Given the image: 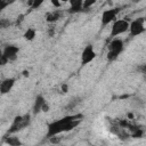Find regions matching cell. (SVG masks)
Returning <instances> with one entry per match:
<instances>
[{"label":"cell","mask_w":146,"mask_h":146,"mask_svg":"<svg viewBox=\"0 0 146 146\" xmlns=\"http://www.w3.org/2000/svg\"><path fill=\"white\" fill-rule=\"evenodd\" d=\"M82 117H83L82 114H73V115H67L65 117H62L59 120L51 122L48 125L47 137L50 138L54 136H58L63 132H67V131L74 129L75 127L79 125Z\"/></svg>","instance_id":"6da1fadb"},{"label":"cell","mask_w":146,"mask_h":146,"mask_svg":"<svg viewBox=\"0 0 146 146\" xmlns=\"http://www.w3.org/2000/svg\"><path fill=\"white\" fill-rule=\"evenodd\" d=\"M123 48H124V43L122 39L120 38L112 39L107 46V59L110 62L115 60L119 57V55H121V52L123 51Z\"/></svg>","instance_id":"7a4b0ae2"},{"label":"cell","mask_w":146,"mask_h":146,"mask_svg":"<svg viewBox=\"0 0 146 146\" xmlns=\"http://www.w3.org/2000/svg\"><path fill=\"white\" fill-rule=\"evenodd\" d=\"M129 25H130V22L124 19V18H119L116 19L113 24H112V27H111V38H117L119 35H122L124 34L127 31H129Z\"/></svg>","instance_id":"3957f363"},{"label":"cell","mask_w":146,"mask_h":146,"mask_svg":"<svg viewBox=\"0 0 146 146\" xmlns=\"http://www.w3.org/2000/svg\"><path fill=\"white\" fill-rule=\"evenodd\" d=\"M146 31V21L143 17L136 18L130 22L129 25V33L131 36H138Z\"/></svg>","instance_id":"277c9868"},{"label":"cell","mask_w":146,"mask_h":146,"mask_svg":"<svg viewBox=\"0 0 146 146\" xmlns=\"http://www.w3.org/2000/svg\"><path fill=\"white\" fill-rule=\"evenodd\" d=\"M119 13H120V8H108V9H105L102 13V16H100L102 25L106 26V25H110L111 23L113 24L117 19L116 16L119 15Z\"/></svg>","instance_id":"5b68a950"},{"label":"cell","mask_w":146,"mask_h":146,"mask_svg":"<svg viewBox=\"0 0 146 146\" xmlns=\"http://www.w3.org/2000/svg\"><path fill=\"white\" fill-rule=\"evenodd\" d=\"M29 121H30V115L16 116L15 120H14V122L11 123V125H10V128H9V130H8V132H9V133H15V132H17L18 130H21V129H23L24 127H26L27 123H29Z\"/></svg>","instance_id":"8992f818"},{"label":"cell","mask_w":146,"mask_h":146,"mask_svg":"<svg viewBox=\"0 0 146 146\" xmlns=\"http://www.w3.org/2000/svg\"><path fill=\"white\" fill-rule=\"evenodd\" d=\"M95 58H96V51L94 49V46H91V44L86 46L81 54V64L87 65V64L91 63Z\"/></svg>","instance_id":"52a82bcc"},{"label":"cell","mask_w":146,"mask_h":146,"mask_svg":"<svg viewBox=\"0 0 146 146\" xmlns=\"http://www.w3.org/2000/svg\"><path fill=\"white\" fill-rule=\"evenodd\" d=\"M18 51H19V49H18L17 46H15V44H8V46H6L3 48V51H2V55L1 56L5 57L8 62H10V60L16 59V57L18 55Z\"/></svg>","instance_id":"ba28073f"},{"label":"cell","mask_w":146,"mask_h":146,"mask_svg":"<svg viewBox=\"0 0 146 146\" xmlns=\"http://www.w3.org/2000/svg\"><path fill=\"white\" fill-rule=\"evenodd\" d=\"M16 79L15 78H6L2 80V82L0 83V91L2 95H6L8 92H10L15 86Z\"/></svg>","instance_id":"9c48e42d"},{"label":"cell","mask_w":146,"mask_h":146,"mask_svg":"<svg viewBox=\"0 0 146 146\" xmlns=\"http://www.w3.org/2000/svg\"><path fill=\"white\" fill-rule=\"evenodd\" d=\"M46 103L47 102L43 98V96H41V95L36 96V98L34 100V105H33V113L34 114H38V113L42 112V108H43V106H44Z\"/></svg>","instance_id":"30bf717a"},{"label":"cell","mask_w":146,"mask_h":146,"mask_svg":"<svg viewBox=\"0 0 146 146\" xmlns=\"http://www.w3.org/2000/svg\"><path fill=\"white\" fill-rule=\"evenodd\" d=\"M60 16H62L60 11H59L58 9H54V10L47 13V15H46V21H47L48 23H54V22L58 21V19L60 18Z\"/></svg>","instance_id":"8fae6325"},{"label":"cell","mask_w":146,"mask_h":146,"mask_svg":"<svg viewBox=\"0 0 146 146\" xmlns=\"http://www.w3.org/2000/svg\"><path fill=\"white\" fill-rule=\"evenodd\" d=\"M83 9V1L81 0H75L71 2V8H70V13H79Z\"/></svg>","instance_id":"7c38bea8"},{"label":"cell","mask_w":146,"mask_h":146,"mask_svg":"<svg viewBox=\"0 0 146 146\" xmlns=\"http://www.w3.org/2000/svg\"><path fill=\"white\" fill-rule=\"evenodd\" d=\"M5 143L9 146H21L22 145V141L18 137H15V136H8L5 138Z\"/></svg>","instance_id":"4fadbf2b"},{"label":"cell","mask_w":146,"mask_h":146,"mask_svg":"<svg viewBox=\"0 0 146 146\" xmlns=\"http://www.w3.org/2000/svg\"><path fill=\"white\" fill-rule=\"evenodd\" d=\"M23 36H24V39L27 40V41H33V40L35 39V36H36V31H35V29L29 27L27 30H25Z\"/></svg>","instance_id":"5bb4252c"},{"label":"cell","mask_w":146,"mask_h":146,"mask_svg":"<svg viewBox=\"0 0 146 146\" xmlns=\"http://www.w3.org/2000/svg\"><path fill=\"white\" fill-rule=\"evenodd\" d=\"M143 133H144V131H143V130H140L139 128H137V129L131 133V136H132L133 138H141Z\"/></svg>","instance_id":"9a60e30c"},{"label":"cell","mask_w":146,"mask_h":146,"mask_svg":"<svg viewBox=\"0 0 146 146\" xmlns=\"http://www.w3.org/2000/svg\"><path fill=\"white\" fill-rule=\"evenodd\" d=\"M49 141L51 143V144H59L60 141H62V137H59V135L58 136H54V137H50L49 138Z\"/></svg>","instance_id":"2e32d148"},{"label":"cell","mask_w":146,"mask_h":146,"mask_svg":"<svg viewBox=\"0 0 146 146\" xmlns=\"http://www.w3.org/2000/svg\"><path fill=\"white\" fill-rule=\"evenodd\" d=\"M95 3V1H83V9H88L90 6H92Z\"/></svg>","instance_id":"e0dca14e"},{"label":"cell","mask_w":146,"mask_h":146,"mask_svg":"<svg viewBox=\"0 0 146 146\" xmlns=\"http://www.w3.org/2000/svg\"><path fill=\"white\" fill-rule=\"evenodd\" d=\"M67 90H68V86L67 84H63L62 86V91L63 92H67Z\"/></svg>","instance_id":"ac0fdd59"},{"label":"cell","mask_w":146,"mask_h":146,"mask_svg":"<svg viewBox=\"0 0 146 146\" xmlns=\"http://www.w3.org/2000/svg\"><path fill=\"white\" fill-rule=\"evenodd\" d=\"M48 111H49V104L46 103L44 106H43V108H42V112H48Z\"/></svg>","instance_id":"d6986e66"},{"label":"cell","mask_w":146,"mask_h":146,"mask_svg":"<svg viewBox=\"0 0 146 146\" xmlns=\"http://www.w3.org/2000/svg\"><path fill=\"white\" fill-rule=\"evenodd\" d=\"M140 71H141V73L146 74V64H145V65H143V66H140Z\"/></svg>","instance_id":"ffe728a7"},{"label":"cell","mask_w":146,"mask_h":146,"mask_svg":"<svg viewBox=\"0 0 146 146\" xmlns=\"http://www.w3.org/2000/svg\"><path fill=\"white\" fill-rule=\"evenodd\" d=\"M51 3H52V5H54V6L56 7V8L60 6V2H58V1H51ZM56 8H55V9H56Z\"/></svg>","instance_id":"44dd1931"},{"label":"cell","mask_w":146,"mask_h":146,"mask_svg":"<svg viewBox=\"0 0 146 146\" xmlns=\"http://www.w3.org/2000/svg\"><path fill=\"white\" fill-rule=\"evenodd\" d=\"M23 73H24V75H25V76H26V75H29V72H27V71H24Z\"/></svg>","instance_id":"7402d4cb"}]
</instances>
